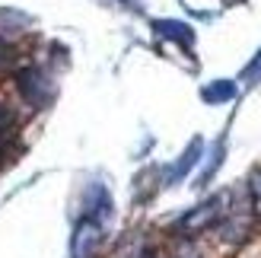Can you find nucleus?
<instances>
[{
  "label": "nucleus",
  "mask_w": 261,
  "mask_h": 258,
  "mask_svg": "<svg viewBox=\"0 0 261 258\" xmlns=\"http://www.w3.org/2000/svg\"><path fill=\"white\" fill-rule=\"evenodd\" d=\"M102 246V223L96 217H83L80 226L73 233V242H70V255L73 258H93Z\"/></svg>",
  "instance_id": "obj_2"
},
{
  "label": "nucleus",
  "mask_w": 261,
  "mask_h": 258,
  "mask_svg": "<svg viewBox=\"0 0 261 258\" xmlns=\"http://www.w3.org/2000/svg\"><path fill=\"white\" fill-rule=\"evenodd\" d=\"M226 4H239V0H226Z\"/></svg>",
  "instance_id": "obj_11"
},
{
  "label": "nucleus",
  "mask_w": 261,
  "mask_h": 258,
  "mask_svg": "<svg viewBox=\"0 0 261 258\" xmlns=\"http://www.w3.org/2000/svg\"><path fill=\"white\" fill-rule=\"evenodd\" d=\"M223 204H226V198L223 195H217V198H211L207 204H201L198 211H191L188 217H181V223H178V229L185 236H191V233H198V229H204V226H211V223H217L220 217H223Z\"/></svg>",
  "instance_id": "obj_3"
},
{
  "label": "nucleus",
  "mask_w": 261,
  "mask_h": 258,
  "mask_svg": "<svg viewBox=\"0 0 261 258\" xmlns=\"http://www.w3.org/2000/svg\"><path fill=\"white\" fill-rule=\"evenodd\" d=\"M16 64V51H13L7 42H0V70H10Z\"/></svg>",
  "instance_id": "obj_8"
},
{
  "label": "nucleus",
  "mask_w": 261,
  "mask_h": 258,
  "mask_svg": "<svg viewBox=\"0 0 261 258\" xmlns=\"http://www.w3.org/2000/svg\"><path fill=\"white\" fill-rule=\"evenodd\" d=\"M16 89H19V96L29 102L32 109H42L51 102V96H55V86L48 83V76L38 70V67H22L16 73Z\"/></svg>",
  "instance_id": "obj_1"
},
{
  "label": "nucleus",
  "mask_w": 261,
  "mask_h": 258,
  "mask_svg": "<svg viewBox=\"0 0 261 258\" xmlns=\"http://www.w3.org/2000/svg\"><path fill=\"white\" fill-rule=\"evenodd\" d=\"M198 153H201V140H194V144L188 147V153H185V157H181V163H178L175 169H172V178H181V175H185V172L191 169V166L198 163Z\"/></svg>",
  "instance_id": "obj_7"
},
{
  "label": "nucleus",
  "mask_w": 261,
  "mask_h": 258,
  "mask_svg": "<svg viewBox=\"0 0 261 258\" xmlns=\"http://www.w3.org/2000/svg\"><path fill=\"white\" fill-rule=\"evenodd\" d=\"M153 25H156V32H160V35L175 38V42H181V45H191V42H194V32L188 29L185 22H175V19H156Z\"/></svg>",
  "instance_id": "obj_5"
},
{
  "label": "nucleus",
  "mask_w": 261,
  "mask_h": 258,
  "mask_svg": "<svg viewBox=\"0 0 261 258\" xmlns=\"http://www.w3.org/2000/svg\"><path fill=\"white\" fill-rule=\"evenodd\" d=\"M137 258H156V255H153V252H143V255H137Z\"/></svg>",
  "instance_id": "obj_10"
},
{
  "label": "nucleus",
  "mask_w": 261,
  "mask_h": 258,
  "mask_svg": "<svg viewBox=\"0 0 261 258\" xmlns=\"http://www.w3.org/2000/svg\"><path fill=\"white\" fill-rule=\"evenodd\" d=\"M232 96H236V86L226 83V80L211 83V86L204 89V99H207V102H226V99H232Z\"/></svg>",
  "instance_id": "obj_6"
},
{
  "label": "nucleus",
  "mask_w": 261,
  "mask_h": 258,
  "mask_svg": "<svg viewBox=\"0 0 261 258\" xmlns=\"http://www.w3.org/2000/svg\"><path fill=\"white\" fill-rule=\"evenodd\" d=\"M252 233V214L249 211H229L226 220L220 223V239L229 242V246H239V242H245Z\"/></svg>",
  "instance_id": "obj_4"
},
{
  "label": "nucleus",
  "mask_w": 261,
  "mask_h": 258,
  "mask_svg": "<svg viewBox=\"0 0 261 258\" xmlns=\"http://www.w3.org/2000/svg\"><path fill=\"white\" fill-rule=\"evenodd\" d=\"M245 83H261V51L255 55V61L245 67Z\"/></svg>",
  "instance_id": "obj_9"
}]
</instances>
